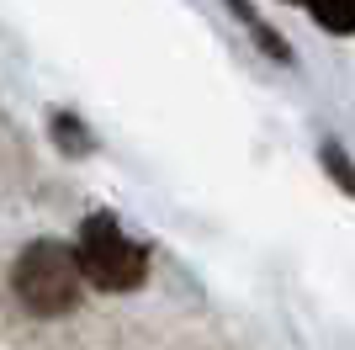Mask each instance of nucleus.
Segmentation results:
<instances>
[{"instance_id":"obj_2","label":"nucleus","mask_w":355,"mask_h":350,"mask_svg":"<svg viewBox=\"0 0 355 350\" xmlns=\"http://www.w3.org/2000/svg\"><path fill=\"white\" fill-rule=\"evenodd\" d=\"M74 255H80L85 281H96L101 292H133V287H144V276H148V255L117 228V218H112V212L85 218Z\"/></svg>"},{"instance_id":"obj_5","label":"nucleus","mask_w":355,"mask_h":350,"mask_svg":"<svg viewBox=\"0 0 355 350\" xmlns=\"http://www.w3.org/2000/svg\"><path fill=\"white\" fill-rule=\"evenodd\" d=\"M324 165L334 170V181H340V186H345V191L355 197V170H350V160H345V154H340L334 144H324Z\"/></svg>"},{"instance_id":"obj_1","label":"nucleus","mask_w":355,"mask_h":350,"mask_svg":"<svg viewBox=\"0 0 355 350\" xmlns=\"http://www.w3.org/2000/svg\"><path fill=\"white\" fill-rule=\"evenodd\" d=\"M80 276H85V271H80V255H74L69 244H53V239L27 244L11 265L16 297H21L32 313H43V319H59V313H69V308L80 303Z\"/></svg>"},{"instance_id":"obj_4","label":"nucleus","mask_w":355,"mask_h":350,"mask_svg":"<svg viewBox=\"0 0 355 350\" xmlns=\"http://www.w3.org/2000/svg\"><path fill=\"white\" fill-rule=\"evenodd\" d=\"M228 6H234V16H239V22H250V32H254V38H260V48H266L270 58H282V64H286V58H292V53H286V43H282V38H276V32H270L266 22H260V16L250 11V0H228Z\"/></svg>"},{"instance_id":"obj_3","label":"nucleus","mask_w":355,"mask_h":350,"mask_svg":"<svg viewBox=\"0 0 355 350\" xmlns=\"http://www.w3.org/2000/svg\"><path fill=\"white\" fill-rule=\"evenodd\" d=\"M297 6L329 32H355V0H297Z\"/></svg>"},{"instance_id":"obj_6","label":"nucleus","mask_w":355,"mask_h":350,"mask_svg":"<svg viewBox=\"0 0 355 350\" xmlns=\"http://www.w3.org/2000/svg\"><path fill=\"white\" fill-rule=\"evenodd\" d=\"M59 144H64V149H69V144H74V149H90L85 138H80V122H64V117H59Z\"/></svg>"}]
</instances>
